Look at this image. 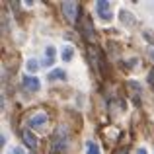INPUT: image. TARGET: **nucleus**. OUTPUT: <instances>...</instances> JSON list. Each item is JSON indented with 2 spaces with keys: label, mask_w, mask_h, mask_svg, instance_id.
Here are the masks:
<instances>
[{
  "label": "nucleus",
  "mask_w": 154,
  "mask_h": 154,
  "mask_svg": "<svg viewBox=\"0 0 154 154\" xmlns=\"http://www.w3.org/2000/svg\"><path fill=\"white\" fill-rule=\"evenodd\" d=\"M78 23H80V29H82L84 37L90 39V41H94L96 39V31H94V26H92V20L88 18V16H82Z\"/></svg>",
  "instance_id": "20e7f679"
},
{
  "label": "nucleus",
  "mask_w": 154,
  "mask_h": 154,
  "mask_svg": "<svg viewBox=\"0 0 154 154\" xmlns=\"http://www.w3.org/2000/svg\"><path fill=\"white\" fill-rule=\"evenodd\" d=\"M96 10H98V16L103 22H111L113 14H111V4H109L107 0H98V2H96Z\"/></svg>",
  "instance_id": "7ed1b4c3"
},
{
  "label": "nucleus",
  "mask_w": 154,
  "mask_h": 154,
  "mask_svg": "<svg viewBox=\"0 0 154 154\" xmlns=\"http://www.w3.org/2000/svg\"><path fill=\"white\" fill-rule=\"evenodd\" d=\"M135 154H146V150H144V148H137Z\"/></svg>",
  "instance_id": "dca6fc26"
},
{
  "label": "nucleus",
  "mask_w": 154,
  "mask_h": 154,
  "mask_svg": "<svg viewBox=\"0 0 154 154\" xmlns=\"http://www.w3.org/2000/svg\"><path fill=\"white\" fill-rule=\"evenodd\" d=\"M68 129L64 127V125H60V127L55 129V133H53L51 137V152L53 154H60L64 152L68 148Z\"/></svg>",
  "instance_id": "f257e3e1"
},
{
  "label": "nucleus",
  "mask_w": 154,
  "mask_h": 154,
  "mask_svg": "<svg viewBox=\"0 0 154 154\" xmlns=\"http://www.w3.org/2000/svg\"><path fill=\"white\" fill-rule=\"evenodd\" d=\"M119 18H121V22H123L125 26H135V18H133L127 10H121L119 12Z\"/></svg>",
  "instance_id": "6e6552de"
},
{
  "label": "nucleus",
  "mask_w": 154,
  "mask_h": 154,
  "mask_svg": "<svg viewBox=\"0 0 154 154\" xmlns=\"http://www.w3.org/2000/svg\"><path fill=\"white\" fill-rule=\"evenodd\" d=\"M72 57H74V49H72L70 45H66V47L63 49V60H70Z\"/></svg>",
  "instance_id": "f8f14e48"
},
{
  "label": "nucleus",
  "mask_w": 154,
  "mask_h": 154,
  "mask_svg": "<svg viewBox=\"0 0 154 154\" xmlns=\"http://www.w3.org/2000/svg\"><path fill=\"white\" fill-rule=\"evenodd\" d=\"M60 8H63V14L64 18H66L68 23H76L78 22V16H80V8L76 2H63L60 4Z\"/></svg>",
  "instance_id": "f03ea898"
},
{
  "label": "nucleus",
  "mask_w": 154,
  "mask_h": 154,
  "mask_svg": "<svg viewBox=\"0 0 154 154\" xmlns=\"http://www.w3.org/2000/svg\"><path fill=\"white\" fill-rule=\"evenodd\" d=\"M66 78V74H64L63 68H55V70H51L49 74V80H64Z\"/></svg>",
  "instance_id": "1a4fd4ad"
},
{
  "label": "nucleus",
  "mask_w": 154,
  "mask_h": 154,
  "mask_svg": "<svg viewBox=\"0 0 154 154\" xmlns=\"http://www.w3.org/2000/svg\"><path fill=\"white\" fill-rule=\"evenodd\" d=\"M148 53H150V59L154 60V49H150V51H148Z\"/></svg>",
  "instance_id": "f3484780"
},
{
  "label": "nucleus",
  "mask_w": 154,
  "mask_h": 154,
  "mask_svg": "<svg viewBox=\"0 0 154 154\" xmlns=\"http://www.w3.org/2000/svg\"><path fill=\"white\" fill-rule=\"evenodd\" d=\"M148 84L154 88V68H150V72H148Z\"/></svg>",
  "instance_id": "ddd939ff"
},
{
  "label": "nucleus",
  "mask_w": 154,
  "mask_h": 154,
  "mask_svg": "<svg viewBox=\"0 0 154 154\" xmlns=\"http://www.w3.org/2000/svg\"><path fill=\"white\" fill-rule=\"evenodd\" d=\"M12 154H23V150H22V148H14V150H12Z\"/></svg>",
  "instance_id": "2eb2a0df"
},
{
  "label": "nucleus",
  "mask_w": 154,
  "mask_h": 154,
  "mask_svg": "<svg viewBox=\"0 0 154 154\" xmlns=\"http://www.w3.org/2000/svg\"><path fill=\"white\" fill-rule=\"evenodd\" d=\"M86 154H100L98 143H94V140H88V143H86Z\"/></svg>",
  "instance_id": "9d476101"
},
{
  "label": "nucleus",
  "mask_w": 154,
  "mask_h": 154,
  "mask_svg": "<svg viewBox=\"0 0 154 154\" xmlns=\"http://www.w3.org/2000/svg\"><path fill=\"white\" fill-rule=\"evenodd\" d=\"M23 86L27 88V90H31V92H35V90H39V86H41V82H39L35 76H23Z\"/></svg>",
  "instance_id": "0eeeda50"
},
{
  "label": "nucleus",
  "mask_w": 154,
  "mask_h": 154,
  "mask_svg": "<svg viewBox=\"0 0 154 154\" xmlns=\"http://www.w3.org/2000/svg\"><path fill=\"white\" fill-rule=\"evenodd\" d=\"M22 139H23V143H26V146L29 148V150H35V148H37V137H35L31 131H23Z\"/></svg>",
  "instance_id": "423d86ee"
},
{
  "label": "nucleus",
  "mask_w": 154,
  "mask_h": 154,
  "mask_svg": "<svg viewBox=\"0 0 154 154\" xmlns=\"http://www.w3.org/2000/svg\"><path fill=\"white\" fill-rule=\"evenodd\" d=\"M55 49H53V47H47V59L43 60L41 64H45V66H49V64H53V60H55Z\"/></svg>",
  "instance_id": "9b49d317"
},
{
  "label": "nucleus",
  "mask_w": 154,
  "mask_h": 154,
  "mask_svg": "<svg viewBox=\"0 0 154 154\" xmlns=\"http://www.w3.org/2000/svg\"><path fill=\"white\" fill-rule=\"evenodd\" d=\"M27 68H29V70L33 72L35 68H37V63H35V60H27Z\"/></svg>",
  "instance_id": "4468645a"
},
{
  "label": "nucleus",
  "mask_w": 154,
  "mask_h": 154,
  "mask_svg": "<svg viewBox=\"0 0 154 154\" xmlns=\"http://www.w3.org/2000/svg\"><path fill=\"white\" fill-rule=\"evenodd\" d=\"M27 125H29L31 129H43L47 125V113H43V111L33 113V115L27 119Z\"/></svg>",
  "instance_id": "39448f33"
}]
</instances>
